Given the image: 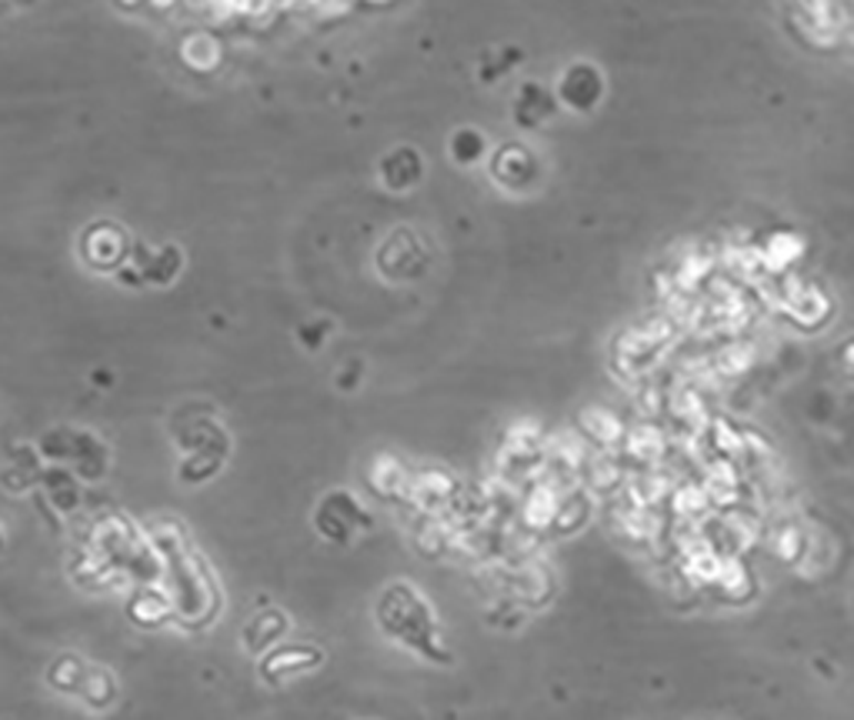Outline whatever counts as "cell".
Here are the masks:
<instances>
[{
  "instance_id": "1",
  "label": "cell",
  "mask_w": 854,
  "mask_h": 720,
  "mask_svg": "<svg viewBox=\"0 0 854 720\" xmlns=\"http://www.w3.org/2000/svg\"><path fill=\"white\" fill-rule=\"evenodd\" d=\"M417 178H420V161H417L414 151L404 148V164H397L394 154L384 161V181L390 184V191H407Z\"/></svg>"
},
{
  "instance_id": "2",
  "label": "cell",
  "mask_w": 854,
  "mask_h": 720,
  "mask_svg": "<svg viewBox=\"0 0 854 720\" xmlns=\"http://www.w3.org/2000/svg\"><path fill=\"white\" fill-rule=\"evenodd\" d=\"M481 148H485V144L475 138V131H461V134L455 138V144H451V151L458 154L461 164H475V158H478Z\"/></svg>"
}]
</instances>
